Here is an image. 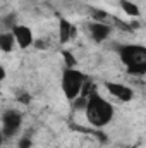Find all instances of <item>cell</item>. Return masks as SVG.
Here are the masks:
<instances>
[{"mask_svg":"<svg viewBox=\"0 0 146 148\" xmlns=\"http://www.w3.org/2000/svg\"><path fill=\"white\" fill-rule=\"evenodd\" d=\"M17 102L23 103V105H28V103H31V95L28 91H19L17 93Z\"/></svg>","mask_w":146,"mask_h":148,"instance_id":"4fadbf2b","label":"cell"},{"mask_svg":"<svg viewBox=\"0 0 146 148\" xmlns=\"http://www.w3.org/2000/svg\"><path fill=\"white\" fill-rule=\"evenodd\" d=\"M77 33V28L76 24H72L69 19L65 17H60L59 23H57V38H59V43L60 45H67L71 43Z\"/></svg>","mask_w":146,"mask_h":148,"instance_id":"ba28073f","label":"cell"},{"mask_svg":"<svg viewBox=\"0 0 146 148\" xmlns=\"http://www.w3.org/2000/svg\"><path fill=\"white\" fill-rule=\"evenodd\" d=\"M17 148H33V138L29 134H23L17 141Z\"/></svg>","mask_w":146,"mask_h":148,"instance_id":"7c38bea8","label":"cell"},{"mask_svg":"<svg viewBox=\"0 0 146 148\" xmlns=\"http://www.w3.org/2000/svg\"><path fill=\"white\" fill-rule=\"evenodd\" d=\"M86 98L88 100H86V107H84L83 114H84L88 124L96 127V129H102V127L108 126L113 121V117H115L113 103L108 102L105 97H102L96 90L91 91Z\"/></svg>","mask_w":146,"mask_h":148,"instance_id":"6da1fadb","label":"cell"},{"mask_svg":"<svg viewBox=\"0 0 146 148\" xmlns=\"http://www.w3.org/2000/svg\"><path fill=\"white\" fill-rule=\"evenodd\" d=\"M5 79H7V71H5V67L0 64V83L5 81Z\"/></svg>","mask_w":146,"mask_h":148,"instance_id":"5bb4252c","label":"cell"},{"mask_svg":"<svg viewBox=\"0 0 146 148\" xmlns=\"http://www.w3.org/2000/svg\"><path fill=\"white\" fill-rule=\"evenodd\" d=\"M119 59L132 76H143L146 73V48L141 45H122L119 48Z\"/></svg>","mask_w":146,"mask_h":148,"instance_id":"7a4b0ae2","label":"cell"},{"mask_svg":"<svg viewBox=\"0 0 146 148\" xmlns=\"http://www.w3.org/2000/svg\"><path fill=\"white\" fill-rule=\"evenodd\" d=\"M0 124H2L0 133L3 134V138L5 140L14 138L16 134H19V131L23 127V114L16 109H7L2 114Z\"/></svg>","mask_w":146,"mask_h":148,"instance_id":"277c9868","label":"cell"},{"mask_svg":"<svg viewBox=\"0 0 146 148\" xmlns=\"http://www.w3.org/2000/svg\"><path fill=\"white\" fill-rule=\"evenodd\" d=\"M16 48V41L10 31H0V52L10 53Z\"/></svg>","mask_w":146,"mask_h":148,"instance_id":"30bf717a","label":"cell"},{"mask_svg":"<svg viewBox=\"0 0 146 148\" xmlns=\"http://www.w3.org/2000/svg\"><path fill=\"white\" fill-rule=\"evenodd\" d=\"M119 7L122 9V12L131 17V19H138L141 17V10H139V5L132 0H119Z\"/></svg>","mask_w":146,"mask_h":148,"instance_id":"9c48e42d","label":"cell"},{"mask_svg":"<svg viewBox=\"0 0 146 148\" xmlns=\"http://www.w3.org/2000/svg\"><path fill=\"white\" fill-rule=\"evenodd\" d=\"M122 148H136V147H122Z\"/></svg>","mask_w":146,"mask_h":148,"instance_id":"9a60e30c","label":"cell"},{"mask_svg":"<svg viewBox=\"0 0 146 148\" xmlns=\"http://www.w3.org/2000/svg\"><path fill=\"white\" fill-rule=\"evenodd\" d=\"M86 74L81 73L77 67L74 69H64L62 73V79H60V88L64 91V97L72 102L74 98H77L81 95V90H83V84L86 81Z\"/></svg>","mask_w":146,"mask_h":148,"instance_id":"3957f363","label":"cell"},{"mask_svg":"<svg viewBox=\"0 0 146 148\" xmlns=\"http://www.w3.org/2000/svg\"><path fill=\"white\" fill-rule=\"evenodd\" d=\"M62 59H64V64H65V69H74L77 67V59L71 50H62Z\"/></svg>","mask_w":146,"mask_h":148,"instance_id":"8fae6325","label":"cell"},{"mask_svg":"<svg viewBox=\"0 0 146 148\" xmlns=\"http://www.w3.org/2000/svg\"><path fill=\"white\" fill-rule=\"evenodd\" d=\"M113 33V26L110 23H100V21H89L88 23V35L95 43H105Z\"/></svg>","mask_w":146,"mask_h":148,"instance_id":"5b68a950","label":"cell"},{"mask_svg":"<svg viewBox=\"0 0 146 148\" xmlns=\"http://www.w3.org/2000/svg\"><path fill=\"white\" fill-rule=\"evenodd\" d=\"M105 90L110 93V97H113L115 100L127 103L132 102L134 98V90L124 83H117V81H105Z\"/></svg>","mask_w":146,"mask_h":148,"instance_id":"8992f818","label":"cell"},{"mask_svg":"<svg viewBox=\"0 0 146 148\" xmlns=\"http://www.w3.org/2000/svg\"><path fill=\"white\" fill-rule=\"evenodd\" d=\"M10 33H12V36H14L16 47L23 48V50L33 47V43H35V33H33V29H31L29 26L17 23V24L10 29Z\"/></svg>","mask_w":146,"mask_h":148,"instance_id":"52a82bcc","label":"cell"}]
</instances>
